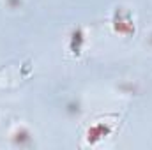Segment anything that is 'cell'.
Here are the masks:
<instances>
[{"instance_id": "obj_1", "label": "cell", "mask_w": 152, "mask_h": 150, "mask_svg": "<svg viewBox=\"0 0 152 150\" xmlns=\"http://www.w3.org/2000/svg\"><path fill=\"white\" fill-rule=\"evenodd\" d=\"M112 28L115 34L124 36V37H133L136 34V25H134V18L131 14L129 9L126 7H117L112 16Z\"/></svg>"}, {"instance_id": "obj_2", "label": "cell", "mask_w": 152, "mask_h": 150, "mask_svg": "<svg viewBox=\"0 0 152 150\" xmlns=\"http://www.w3.org/2000/svg\"><path fill=\"white\" fill-rule=\"evenodd\" d=\"M112 131H113V127H112L108 122L99 120V122L92 124V125L87 129V143H88V145H97L99 141H103L104 138H108V136L112 134Z\"/></svg>"}, {"instance_id": "obj_3", "label": "cell", "mask_w": 152, "mask_h": 150, "mask_svg": "<svg viewBox=\"0 0 152 150\" xmlns=\"http://www.w3.org/2000/svg\"><path fill=\"white\" fill-rule=\"evenodd\" d=\"M83 44H85V34H83V30L80 27H76L69 34V51L75 57H80L81 50H83Z\"/></svg>"}, {"instance_id": "obj_4", "label": "cell", "mask_w": 152, "mask_h": 150, "mask_svg": "<svg viewBox=\"0 0 152 150\" xmlns=\"http://www.w3.org/2000/svg\"><path fill=\"white\" fill-rule=\"evenodd\" d=\"M11 141L16 145V147H28L32 143V133L27 129V127H16L12 133H11Z\"/></svg>"}, {"instance_id": "obj_5", "label": "cell", "mask_w": 152, "mask_h": 150, "mask_svg": "<svg viewBox=\"0 0 152 150\" xmlns=\"http://www.w3.org/2000/svg\"><path fill=\"white\" fill-rule=\"evenodd\" d=\"M5 4L11 7V9H18L21 5V0H5Z\"/></svg>"}, {"instance_id": "obj_6", "label": "cell", "mask_w": 152, "mask_h": 150, "mask_svg": "<svg viewBox=\"0 0 152 150\" xmlns=\"http://www.w3.org/2000/svg\"><path fill=\"white\" fill-rule=\"evenodd\" d=\"M67 111L69 113H78L80 111V108H78V104H75V103H71V104H67Z\"/></svg>"}, {"instance_id": "obj_7", "label": "cell", "mask_w": 152, "mask_h": 150, "mask_svg": "<svg viewBox=\"0 0 152 150\" xmlns=\"http://www.w3.org/2000/svg\"><path fill=\"white\" fill-rule=\"evenodd\" d=\"M149 42H151V46H152V34H151V37H149Z\"/></svg>"}]
</instances>
